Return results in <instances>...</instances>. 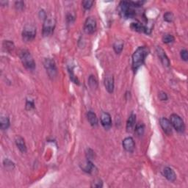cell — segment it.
<instances>
[{
	"label": "cell",
	"mask_w": 188,
	"mask_h": 188,
	"mask_svg": "<svg viewBox=\"0 0 188 188\" xmlns=\"http://www.w3.org/2000/svg\"><path fill=\"white\" fill-rule=\"evenodd\" d=\"M96 30V21L93 17H89L85 21L84 31L86 34H93Z\"/></svg>",
	"instance_id": "cell-8"
},
{
	"label": "cell",
	"mask_w": 188,
	"mask_h": 188,
	"mask_svg": "<svg viewBox=\"0 0 188 188\" xmlns=\"http://www.w3.org/2000/svg\"><path fill=\"white\" fill-rule=\"evenodd\" d=\"M102 186H103L102 182L101 181L100 179H98V180H96V181L93 182L91 187H102Z\"/></svg>",
	"instance_id": "cell-31"
},
{
	"label": "cell",
	"mask_w": 188,
	"mask_h": 188,
	"mask_svg": "<svg viewBox=\"0 0 188 188\" xmlns=\"http://www.w3.org/2000/svg\"><path fill=\"white\" fill-rule=\"evenodd\" d=\"M15 7H16L17 9L21 10L23 7H24V3L23 2H15Z\"/></svg>",
	"instance_id": "cell-34"
},
{
	"label": "cell",
	"mask_w": 188,
	"mask_h": 188,
	"mask_svg": "<svg viewBox=\"0 0 188 188\" xmlns=\"http://www.w3.org/2000/svg\"><path fill=\"white\" fill-rule=\"evenodd\" d=\"M9 126L10 121L8 118L7 116H2L1 119H0V127H1V129L2 130H5V129H7L9 127Z\"/></svg>",
	"instance_id": "cell-19"
},
{
	"label": "cell",
	"mask_w": 188,
	"mask_h": 188,
	"mask_svg": "<svg viewBox=\"0 0 188 188\" xmlns=\"http://www.w3.org/2000/svg\"><path fill=\"white\" fill-rule=\"evenodd\" d=\"M94 3V1H90V0H85V1L82 2L83 7H84L85 10H90L91 7H92Z\"/></svg>",
	"instance_id": "cell-29"
},
{
	"label": "cell",
	"mask_w": 188,
	"mask_h": 188,
	"mask_svg": "<svg viewBox=\"0 0 188 188\" xmlns=\"http://www.w3.org/2000/svg\"><path fill=\"white\" fill-rule=\"evenodd\" d=\"M164 20L167 22H173L174 20V15L172 13L167 12L164 14Z\"/></svg>",
	"instance_id": "cell-27"
},
{
	"label": "cell",
	"mask_w": 188,
	"mask_h": 188,
	"mask_svg": "<svg viewBox=\"0 0 188 188\" xmlns=\"http://www.w3.org/2000/svg\"><path fill=\"white\" fill-rule=\"evenodd\" d=\"M159 98H160V99L161 101H166L168 99L167 95H166L165 93L164 92L160 93V94H159Z\"/></svg>",
	"instance_id": "cell-33"
},
{
	"label": "cell",
	"mask_w": 188,
	"mask_h": 188,
	"mask_svg": "<svg viewBox=\"0 0 188 188\" xmlns=\"http://www.w3.org/2000/svg\"><path fill=\"white\" fill-rule=\"evenodd\" d=\"M104 86L106 90L111 94L114 90V79L112 76H107L104 79Z\"/></svg>",
	"instance_id": "cell-15"
},
{
	"label": "cell",
	"mask_w": 188,
	"mask_h": 188,
	"mask_svg": "<svg viewBox=\"0 0 188 188\" xmlns=\"http://www.w3.org/2000/svg\"><path fill=\"white\" fill-rule=\"evenodd\" d=\"M180 55H181V57H182V59L183 60V61H188V52H187V50H186V49L182 50Z\"/></svg>",
	"instance_id": "cell-30"
},
{
	"label": "cell",
	"mask_w": 188,
	"mask_h": 188,
	"mask_svg": "<svg viewBox=\"0 0 188 188\" xmlns=\"http://www.w3.org/2000/svg\"><path fill=\"white\" fill-rule=\"evenodd\" d=\"M3 46L5 50L9 52H11L14 49V44H13V42L10 41V40H5V41L3 43Z\"/></svg>",
	"instance_id": "cell-24"
},
{
	"label": "cell",
	"mask_w": 188,
	"mask_h": 188,
	"mask_svg": "<svg viewBox=\"0 0 188 188\" xmlns=\"http://www.w3.org/2000/svg\"><path fill=\"white\" fill-rule=\"evenodd\" d=\"M69 74H70V79H71V81H73V82H74L75 84L79 85V80H78V79H77V77H75L74 73H73L72 68H69Z\"/></svg>",
	"instance_id": "cell-28"
},
{
	"label": "cell",
	"mask_w": 188,
	"mask_h": 188,
	"mask_svg": "<svg viewBox=\"0 0 188 188\" xmlns=\"http://www.w3.org/2000/svg\"><path fill=\"white\" fill-rule=\"evenodd\" d=\"M55 27V20L53 18H46L43 25V35L44 36H49L54 32Z\"/></svg>",
	"instance_id": "cell-6"
},
{
	"label": "cell",
	"mask_w": 188,
	"mask_h": 188,
	"mask_svg": "<svg viewBox=\"0 0 188 188\" xmlns=\"http://www.w3.org/2000/svg\"><path fill=\"white\" fill-rule=\"evenodd\" d=\"M119 6L121 13L124 18H133L136 15L135 10V7H136L134 6L131 2H121Z\"/></svg>",
	"instance_id": "cell-2"
},
{
	"label": "cell",
	"mask_w": 188,
	"mask_h": 188,
	"mask_svg": "<svg viewBox=\"0 0 188 188\" xmlns=\"http://www.w3.org/2000/svg\"><path fill=\"white\" fill-rule=\"evenodd\" d=\"M15 142L17 147H18V148L21 152L25 153L27 152V146L26 144H25L24 140L23 137H21L20 136H17L15 139Z\"/></svg>",
	"instance_id": "cell-17"
},
{
	"label": "cell",
	"mask_w": 188,
	"mask_h": 188,
	"mask_svg": "<svg viewBox=\"0 0 188 188\" xmlns=\"http://www.w3.org/2000/svg\"><path fill=\"white\" fill-rule=\"evenodd\" d=\"M123 147L128 152H133L135 150V144L132 137H127L123 140Z\"/></svg>",
	"instance_id": "cell-11"
},
{
	"label": "cell",
	"mask_w": 188,
	"mask_h": 188,
	"mask_svg": "<svg viewBox=\"0 0 188 188\" xmlns=\"http://www.w3.org/2000/svg\"><path fill=\"white\" fill-rule=\"evenodd\" d=\"M88 84L90 85V87L93 89H96L98 87V81L96 79L95 76H93V75H90V77L88 79Z\"/></svg>",
	"instance_id": "cell-21"
},
{
	"label": "cell",
	"mask_w": 188,
	"mask_h": 188,
	"mask_svg": "<svg viewBox=\"0 0 188 188\" xmlns=\"http://www.w3.org/2000/svg\"><path fill=\"white\" fill-rule=\"evenodd\" d=\"M82 168L84 171L87 172V173H92L93 170L94 169L95 167L94 166V165H93L92 162H91L89 160H88V161L85 162V165H83Z\"/></svg>",
	"instance_id": "cell-20"
},
{
	"label": "cell",
	"mask_w": 188,
	"mask_h": 188,
	"mask_svg": "<svg viewBox=\"0 0 188 188\" xmlns=\"http://www.w3.org/2000/svg\"><path fill=\"white\" fill-rule=\"evenodd\" d=\"M34 102H32V101H27V103H26V108L27 110H31L32 109H33L34 108Z\"/></svg>",
	"instance_id": "cell-32"
},
{
	"label": "cell",
	"mask_w": 188,
	"mask_h": 188,
	"mask_svg": "<svg viewBox=\"0 0 188 188\" xmlns=\"http://www.w3.org/2000/svg\"><path fill=\"white\" fill-rule=\"evenodd\" d=\"M44 65L48 75L51 78H54V77L57 76V67H56L55 63L53 60L51 59V58H46V59H45V61H44Z\"/></svg>",
	"instance_id": "cell-7"
},
{
	"label": "cell",
	"mask_w": 188,
	"mask_h": 188,
	"mask_svg": "<svg viewBox=\"0 0 188 188\" xmlns=\"http://www.w3.org/2000/svg\"><path fill=\"white\" fill-rule=\"evenodd\" d=\"M160 123L162 129H163L164 132L168 135H172L173 133V127L170 121L166 118H161L160 119Z\"/></svg>",
	"instance_id": "cell-9"
},
{
	"label": "cell",
	"mask_w": 188,
	"mask_h": 188,
	"mask_svg": "<svg viewBox=\"0 0 188 188\" xmlns=\"http://www.w3.org/2000/svg\"><path fill=\"white\" fill-rule=\"evenodd\" d=\"M101 123L105 129H109L112 126V120L110 115L107 112H103L101 115Z\"/></svg>",
	"instance_id": "cell-10"
},
{
	"label": "cell",
	"mask_w": 188,
	"mask_h": 188,
	"mask_svg": "<svg viewBox=\"0 0 188 188\" xmlns=\"http://www.w3.org/2000/svg\"><path fill=\"white\" fill-rule=\"evenodd\" d=\"M144 129H145V127L143 124H138L136 125V127H135V133L137 134V136H142L143 135V133H144Z\"/></svg>",
	"instance_id": "cell-23"
},
{
	"label": "cell",
	"mask_w": 188,
	"mask_h": 188,
	"mask_svg": "<svg viewBox=\"0 0 188 188\" xmlns=\"http://www.w3.org/2000/svg\"><path fill=\"white\" fill-rule=\"evenodd\" d=\"M170 122L171 123L172 127L176 129V132L179 133H182L185 132V125L184 123L183 120L179 115H176V114H172L170 116Z\"/></svg>",
	"instance_id": "cell-4"
},
{
	"label": "cell",
	"mask_w": 188,
	"mask_h": 188,
	"mask_svg": "<svg viewBox=\"0 0 188 188\" xmlns=\"http://www.w3.org/2000/svg\"><path fill=\"white\" fill-rule=\"evenodd\" d=\"M36 28L32 24L26 25L22 32V38L25 42L31 41L36 38Z\"/></svg>",
	"instance_id": "cell-5"
},
{
	"label": "cell",
	"mask_w": 188,
	"mask_h": 188,
	"mask_svg": "<svg viewBox=\"0 0 188 188\" xmlns=\"http://www.w3.org/2000/svg\"><path fill=\"white\" fill-rule=\"evenodd\" d=\"M123 44L121 41H117L113 45V49L115 50V52L117 54H120L123 50Z\"/></svg>",
	"instance_id": "cell-22"
},
{
	"label": "cell",
	"mask_w": 188,
	"mask_h": 188,
	"mask_svg": "<svg viewBox=\"0 0 188 188\" xmlns=\"http://www.w3.org/2000/svg\"><path fill=\"white\" fill-rule=\"evenodd\" d=\"M87 116H88V120L91 126L94 127V126L97 125L98 119L97 117H96V115L94 112L89 111L88 112V115H87Z\"/></svg>",
	"instance_id": "cell-18"
},
{
	"label": "cell",
	"mask_w": 188,
	"mask_h": 188,
	"mask_svg": "<svg viewBox=\"0 0 188 188\" xmlns=\"http://www.w3.org/2000/svg\"><path fill=\"white\" fill-rule=\"evenodd\" d=\"M149 53V49L146 46H140L132 55V69L137 71L144 63L146 57Z\"/></svg>",
	"instance_id": "cell-1"
},
{
	"label": "cell",
	"mask_w": 188,
	"mask_h": 188,
	"mask_svg": "<svg viewBox=\"0 0 188 188\" xmlns=\"http://www.w3.org/2000/svg\"><path fill=\"white\" fill-rule=\"evenodd\" d=\"M157 55L159 58L160 59L161 62H162V63L163 64L164 66L168 67L170 66V61L169 59H168V57H167V55H166L165 52L163 49H162V48L160 47H157Z\"/></svg>",
	"instance_id": "cell-12"
},
{
	"label": "cell",
	"mask_w": 188,
	"mask_h": 188,
	"mask_svg": "<svg viewBox=\"0 0 188 188\" xmlns=\"http://www.w3.org/2000/svg\"><path fill=\"white\" fill-rule=\"evenodd\" d=\"M163 175L170 182H175V180L176 179V175L175 172L170 168H165V169L163 170Z\"/></svg>",
	"instance_id": "cell-14"
},
{
	"label": "cell",
	"mask_w": 188,
	"mask_h": 188,
	"mask_svg": "<svg viewBox=\"0 0 188 188\" xmlns=\"http://www.w3.org/2000/svg\"><path fill=\"white\" fill-rule=\"evenodd\" d=\"M88 153H86V155H87V157H88V160H90V159L94 158V153L92 150H91V149H88Z\"/></svg>",
	"instance_id": "cell-35"
},
{
	"label": "cell",
	"mask_w": 188,
	"mask_h": 188,
	"mask_svg": "<svg viewBox=\"0 0 188 188\" xmlns=\"http://www.w3.org/2000/svg\"><path fill=\"white\" fill-rule=\"evenodd\" d=\"M4 166H5V168H6V169L11 170V169H13V168H14L15 165L12 162V161L6 159V160H4Z\"/></svg>",
	"instance_id": "cell-25"
},
{
	"label": "cell",
	"mask_w": 188,
	"mask_h": 188,
	"mask_svg": "<svg viewBox=\"0 0 188 188\" xmlns=\"http://www.w3.org/2000/svg\"><path fill=\"white\" fill-rule=\"evenodd\" d=\"M20 59L23 65L28 70H34L36 68V63L31 55L30 52L27 50H22L20 52Z\"/></svg>",
	"instance_id": "cell-3"
},
{
	"label": "cell",
	"mask_w": 188,
	"mask_h": 188,
	"mask_svg": "<svg viewBox=\"0 0 188 188\" xmlns=\"http://www.w3.org/2000/svg\"><path fill=\"white\" fill-rule=\"evenodd\" d=\"M135 127H136V115L132 113L127 122V131L128 132H132L135 131Z\"/></svg>",
	"instance_id": "cell-13"
},
{
	"label": "cell",
	"mask_w": 188,
	"mask_h": 188,
	"mask_svg": "<svg viewBox=\"0 0 188 188\" xmlns=\"http://www.w3.org/2000/svg\"><path fill=\"white\" fill-rule=\"evenodd\" d=\"M131 29L134 31H136L138 32H146V33H148V28H146L144 25H143L141 23H132L131 24Z\"/></svg>",
	"instance_id": "cell-16"
},
{
	"label": "cell",
	"mask_w": 188,
	"mask_h": 188,
	"mask_svg": "<svg viewBox=\"0 0 188 188\" xmlns=\"http://www.w3.org/2000/svg\"><path fill=\"white\" fill-rule=\"evenodd\" d=\"M175 40L174 37L172 35H165L162 38V41L165 44H170V43H173Z\"/></svg>",
	"instance_id": "cell-26"
}]
</instances>
